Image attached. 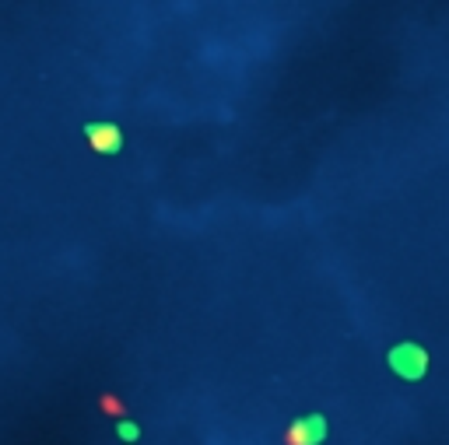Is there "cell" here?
I'll return each instance as SVG.
<instances>
[{"label":"cell","instance_id":"cell-2","mask_svg":"<svg viewBox=\"0 0 449 445\" xmlns=\"http://www.w3.org/2000/svg\"><path fill=\"white\" fill-rule=\"evenodd\" d=\"M84 133L91 137V148H99V151H109V148H116L120 144V126H113V123H84Z\"/></svg>","mask_w":449,"mask_h":445},{"label":"cell","instance_id":"cell-3","mask_svg":"<svg viewBox=\"0 0 449 445\" xmlns=\"http://www.w3.org/2000/svg\"><path fill=\"white\" fill-rule=\"evenodd\" d=\"M320 435H323V428L309 431V424H298V428H291V431H288V442L285 445H316Z\"/></svg>","mask_w":449,"mask_h":445},{"label":"cell","instance_id":"cell-1","mask_svg":"<svg viewBox=\"0 0 449 445\" xmlns=\"http://www.w3.org/2000/svg\"><path fill=\"white\" fill-rule=\"evenodd\" d=\"M390 364L400 368L404 375H421V372H425V351H418V347L404 344V347H397V351L390 354Z\"/></svg>","mask_w":449,"mask_h":445},{"label":"cell","instance_id":"cell-4","mask_svg":"<svg viewBox=\"0 0 449 445\" xmlns=\"http://www.w3.org/2000/svg\"><path fill=\"white\" fill-rule=\"evenodd\" d=\"M102 406H106V410H113V414H123L120 400H109V397H106V400H102Z\"/></svg>","mask_w":449,"mask_h":445},{"label":"cell","instance_id":"cell-5","mask_svg":"<svg viewBox=\"0 0 449 445\" xmlns=\"http://www.w3.org/2000/svg\"><path fill=\"white\" fill-rule=\"evenodd\" d=\"M120 435H123V439H137V428H133V424H123Z\"/></svg>","mask_w":449,"mask_h":445}]
</instances>
